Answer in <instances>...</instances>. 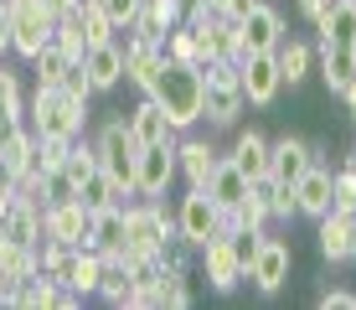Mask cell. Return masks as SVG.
Here are the masks:
<instances>
[{"instance_id":"obj_31","label":"cell","mask_w":356,"mask_h":310,"mask_svg":"<svg viewBox=\"0 0 356 310\" xmlns=\"http://www.w3.org/2000/svg\"><path fill=\"white\" fill-rule=\"evenodd\" d=\"M10 124H26V98H21V78L0 68V130Z\"/></svg>"},{"instance_id":"obj_32","label":"cell","mask_w":356,"mask_h":310,"mask_svg":"<svg viewBox=\"0 0 356 310\" xmlns=\"http://www.w3.org/2000/svg\"><path fill=\"white\" fill-rule=\"evenodd\" d=\"M72 16L83 21L88 47H93V42H114V21H108V10L98 6V0H78V6H72Z\"/></svg>"},{"instance_id":"obj_14","label":"cell","mask_w":356,"mask_h":310,"mask_svg":"<svg viewBox=\"0 0 356 310\" xmlns=\"http://www.w3.org/2000/svg\"><path fill=\"white\" fill-rule=\"evenodd\" d=\"M88 222H93V212L78 196L72 202H52V207H42V238H57L67 248H88Z\"/></svg>"},{"instance_id":"obj_16","label":"cell","mask_w":356,"mask_h":310,"mask_svg":"<svg viewBox=\"0 0 356 310\" xmlns=\"http://www.w3.org/2000/svg\"><path fill=\"white\" fill-rule=\"evenodd\" d=\"M83 72H88L93 93L119 88V83H124V47H119V36L114 42H93L88 52H83Z\"/></svg>"},{"instance_id":"obj_42","label":"cell","mask_w":356,"mask_h":310,"mask_svg":"<svg viewBox=\"0 0 356 310\" xmlns=\"http://www.w3.org/2000/svg\"><path fill=\"white\" fill-rule=\"evenodd\" d=\"M346 254H351V264H356V212H346Z\"/></svg>"},{"instance_id":"obj_1","label":"cell","mask_w":356,"mask_h":310,"mask_svg":"<svg viewBox=\"0 0 356 310\" xmlns=\"http://www.w3.org/2000/svg\"><path fill=\"white\" fill-rule=\"evenodd\" d=\"M165 238H176V212L161 207V196H134V202H124V243H119L108 258L140 264V258L161 254Z\"/></svg>"},{"instance_id":"obj_3","label":"cell","mask_w":356,"mask_h":310,"mask_svg":"<svg viewBox=\"0 0 356 310\" xmlns=\"http://www.w3.org/2000/svg\"><path fill=\"white\" fill-rule=\"evenodd\" d=\"M150 98L165 109V119L176 124V134L191 130V124L202 119V72L186 68V62H170L165 57V68H161V78H155Z\"/></svg>"},{"instance_id":"obj_13","label":"cell","mask_w":356,"mask_h":310,"mask_svg":"<svg viewBox=\"0 0 356 310\" xmlns=\"http://www.w3.org/2000/svg\"><path fill=\"white\" fill-rule=\"evenodd\" d=\"M315 160H321V145L300 140V134H279V140H268V176L284 181V186H294Z\"/></svg>"},{"instance_id":"obj_20","label":"cell","mask_w":356,"mask_h":310,"mask_svg":"<svg viewBox=\"0 0 356 310\" xmlns=\"http://www.w3.org/2000/svg\"><path fill=\"white\" fill-rule=\"evenodd\" d=\"M248 186H253V181H248V176H243V171H238V166H232V160H227V155H222V160H217V171H212V176H207V186H202V192H207V196H212V202H217V207H222V217H227V212H232V207H238V202H243V196H248Z\"/></svg>"},{"instance_id":"obj_41","label":"cell","mask_w":356,"mask_h":310,"mask_svg":"<svg viewBox=\"0 0 356 310\" xmlns=\"http://www.w3.org/2000/svg\"><path fill=\"white\" fill-rule=\"evenodd\" d=\"M325 6H330V0H300V16H305V21H321Z\"/></svg>"},{"instance_id":"obj_45","label":"cell","mask_w":356,"mask_h":310,"mask_svg":"<svg viewBox=\"0 0 356 310\" xmlns=\"http://www.w3.org/2000/svg\"><path fill=\"white\" fill-rule=\"evenodd\" d=\"M341 166H351V171H356V145H351V150H346V160H341Z\"/></svg>"},{"instance_id":"obj_43","label":"cell","mask_w":356,"mask_h":310,"mask_svg":"<svg viewBox=\"0 0 356 310\" xmlns=\"http://www.w3.org/2000/svg\"><path fill=\"white\" fill-rule=\"evenodd\" d=\"M42 6H47V10H52V16H67V10H72V6H78V0H42Z\"/></svg>"},{"instance_id":"obj_23","label":"cell","mask_w":356,"mask_h":310,"mask_svg":"<svg viewBox=\"0 0 356 310\" xmlns=\"http://www.w3.org/2000/svg\"><path fill=\"white\" fill-rule=\"evenodd\" d=\"M321 78L330 93H346L351 78H356V47H341V42H321Z\"/></svg>"},{"instance_id":"obj_40","label":"cell","mask_w":356,"mask_h":310,"mask_svg":"<svg viewBox=\"0 0 356 310\" xmlns=\"http://www.w3.org/2000/svg\"><path fill=\"white\" fill-rule=\"evenodd\" d=\"M10 52V16H6V0H0V57Z\"/></svg>"},{"instance_id":"obj_15","label":"cell","mask_w":356,"mask_h":310,"mask_svg":"<svg viewBox=\"0 0 356 310\" xmlns=\"http://www.w3.org/2000/svg\"><path fill=\"white\" fill-rule=\"evenodd\" d=\"M238 36H243V52H279V42H284L289 31H284V16L259 0V6L238 21Z\"/></svg>"},{"instance_id":"obj_12","label":"cell","mask_w":356,"mask_h":310,"mask_svg":"<svg viewBox=\"0 0 356 310\" xmlns=\"http://www.w3.org/2000/svg\"><path fill=\"white\" fill-rule=\"evenodd\" d=\"M196 254H202V274H207V284H212L217 295H232V290L243 284V258H238V248H232L227 233L207 238Z\"/></svg>"},{"instance_id":"obj_8","label":"cell","mask_w":356,"mask_h":310,"mask_svg":"<svg viewBox=\"0 0 356 310\" xmlns=\"http://www.w3.org/2000/svg\"><path fill=\"white\" fill-rule=\"evenodd\" d=\"M119 47H124V78L140 93H150L155 78H161V68H165V42L161 36H145V31H129Z\"/></svg>"},{"instance_id":"obj_37","label":"cell","mask_w":356,"mask_h":310,"mask_svg":"<svg viewBox=\"0 0 356 310\" xmlns=\"http://www.w3.org/2000/svg\"><path fill=\"white\" fill-rule=\"evenodd\" d=\"M78 196V181L67 176V171H47L42 176V207H52V202H72Z\"/></svg>"},{"instance_id":"obj_25","label":"cell","mask_w":356,"mask_h":310,"mask_svg":"<svg viewBox=\"0 0 356 310\" xmlns=\"http://www.w3.org/2000/svg\"><path fill=\"white\" fill-rule=\"evenodd\" d=\"M124 243V202L119 207H98L93 222H88V248H98V254H114V248Z\"/></svg>"},{"instance_id":"obj_7","label":"cell","mask_w":356,"mask_h":310,"mask_svg":"<svg viewBox=\"0 0 356 310\" xmlns=\"http://www.w3.org/2000/svg\"><path fill=\"white\" fill-rule=\"evenodd\" d=\"M217 233H222V207H217L202 186H186V196H181V207H176V238L202 248L207 238H217Z\"/></svg>"},{"instance_id":"obj_4","label":"cell","mask_w":356,"mask_h":310,"mask_svg":"<svg viewBox=\"0 0 356 310\" xmlns=\"http://www.w3.org/2000/svg\"><path fill=\"white\" fill-rule=\"evenodd\" d=\"M243 109H248V98H243V72H238V62H232V57L207 62V72H202V119L232 130V124L243 119Z\"/></svg>"},{"instance_id":"obj_28","label":"cell","mask_w":356,"mask_h":310,"mask_svg":"<svg viewBox=\"0 0 356 310\" xmlns=\"http://www.w3.org/2000/svg\"><path fill=\"white\" fill-rule=\"evenodd\" d=\"M315 243H321L325 264H351V254H346V212L315 217Z\"/></svg>"},{"instance_id":"obj_22","label":"cell","mask_w":356,"mask_h":310,"mask_svg":"<svg viewBox=\"0 0 356 310\" xmlns=\"http://www.w3.org/2000/svg\"><path fill=\"white\" fill-rule=\"evenodd\" d=\"M227 160H232V166H238L248 181H264V176H268V140H264L259 130H238V140H232Z\"/></svg>"},{"instance_id":"obj_29","label":"cell","mask_w":356,"mask_h":310,"mask_svg":"<svg viewBox=\"0 0 356 310\" xmlns=\"http://www.w3.org/2000/svg\"><path fill=\"white\" fill-rule=\"evenodd\" d=\"M165 57L170 62H186V68H196V72H207V62H212V57L202 52V42H196V31L186 26V21L165 31Z\"/></svg>"},{"instance_id":"obj_35","label":"cell","mask_w":356,"mask_h":310,"mask_svg":"<svg viewBox=\"0 0 356 310\" xmlns=\"http://www.w3.org/2000/svg\"><path fill=\"white\" fill-rule=\"evenodd\" d=\"M330 212H356V171L351 166L330 171Z\"/></svg>"},{"instance_id":"obj_39","label":"cell","mask_w":356,"mask_h":310,"mask_svg":"<svg viewBox=\"0 0 356 310\" xmlns=\"http://www.w3.org/2000/svg\"><path fill=\"white\" fill-rule=\"evenodd\" d=\"M321 310H356V290H346V284H336V290H325L321 300H315Z\"/></svg>"},{"instance_id":"obj_38","label":"cell","mask_w":356,"mask_h":310,"mask_svg":"<svg viewBox=\"0 0 356 310\" xmlns=\"http://www.w3.org/2000/svg\"><path fill=\"white\" fill-rule=\"evenodd\" d=\"M98 6L108 10V21H114V31H129L134 21H140V6H145V0H98Z\"/></svg>"},{"instance_id":"obj_9","label":"cell","mask_w":356,"mask_h":310,"mask_svg":"<svg viewBox=\"0 0 356 310\" xmlns=\"http://www.w3.org/2000/svg\"><path fill=\"white\" fill-rule=\"evenodd\" d=\"M238 72H243V98H248V109H268L279 93H284V78H279L274 52H243Z\"/></svg>"},{"instance_id":"obj_34","label":"cell","mask_w":356,"mask_h":310,"mask_svg":"<svg viewBox=\"0 0 356 310\" xmlns=\"http://www.w3.org/2000/svg\"><path fill=\"white\" fill-rule=\"evenodd\" d=\"M52 42L63 47V52H67L72 62H83V52H88V36H83V21L72 16V10H67V16H57V31H52Z\"/></svg>"},{"instance_id":"obj_6","label":"cell","mask_w":356,"mask_h":310,"mask_svg":"<svg viewBox=\"0 0 356 310\" xmlns=\"http://www.w3.org/2000/svg\"><path fill=\"white\" fill-rule=\"evenodd\" d=\"M6 16H10V52L16 57H36L57 31V16L42 6V0H6Z\"/></svg>"},{"instance_id":"obj_26","label":"cell","mask_w":356,"mask_h":310,"mask_svg":"<svg viewBox=\"0 0 356 310\" xmlns=\"http://www.w3.org/2000/svg\"><path fill=\"white\" fill-rule=\"evenodd\" d=\"M274 62H279V78H284V88H294V83L310 78L315 52H310V42H300V36H284V42H279V52H274Z\"/></svg>"},{"instance_id":"obj_2","label":"cell","mask_w":356,"mask_h":310,"mask_svg":"<svg viewBox=\"0 0 356 310\" xmlns=\"http://www.w3.org/2000/svg\"><path fill=\"white\" fill-rule=\"evenodd\" d=\"M26 124L36 134H57V140H78L83 124H88V98L72 88H36L26 104Z\"/></svg>"},{"instance_id":"obj_21","label":"cell","mask_w":356,"mask_h":310,"mask_svg":"<svg viewBox=\"0 0 356 310\" xmlns=\"http://www.w3.org/2000/svg\"><path fill=\"white\" fill-rule=\"evenodd\" d=\"M294 202H300V217H325L330 212V166L315 160V166L294 181Z\"/></svg>"},{"instance_id":"obj_10","label":"cell","mask_w":356,"mask_h":310,"mask_svg":"<svg viewBox=\"0 0 356 310\" xmlns=\"http://www.w3.org/2000/svg\"><path fill=\"white\" fill-rule=\"evenodd\" d=\"M289 264H294L289 243H284V238H274V233H264L259 254H253V264H248L253 290H259V295H279V290L289 284Z\"/></svg>"},{"instance_id":"obj_36","label":"cell","mask_w":356,"mask_h":310,"mask_svg":"<svg viewBox=\"0 0 356 310\" xmlns=\"http://www.w3.org/2000/svg\"><path fill=\"white\" fill-rule=\"evenodd\" d=\"M57 171H67L72 181H83L88 171H98V150H93V145H78V140H72V145H67V155H63V166H57Z\"/></svg>"},{"instance_id":"obj_5","label":"cell","mask_w":356,"mask_h":310,"mask_svg":"<svg viewBox=\"0 0 356 310\" xmlns=\"http://www.w3.org/2000/svg\"><path fill=\"white\" fill-rule=\"evenodd\" d=\"M93 150H98V166L119 181V192L134 196V160H140V140L129 134V119H104L93 134Z\"/></svg>"},{"instance_id":"obj_33","label":"cell","mask_w":356,"mask_h":310,"mask_svg":"<svg viewBox=\"0 0 356 310\" xmlns=\"http://www.w3.org/2000/svg\"><path fill=\"white\" fill-rule=\"evenodd\" d=\"M259 192H264V202H268V217H279V222L300 217V202H294V186L274 181V176H264V181H259Z\"/></svg>"},{"instance_id":"obj_24","label":"cell","mask_w":356,"mask_h":310,"mask_svg":"<svg viewBox=\"0 0 356 310\" xmlns=\"http://www.w3.org/2000/svg\"><path fill=\"white\" fill-rule=\"evenodd\" d=\"M321 42H341V47H356V0H330L315 21Z\"/></svg>"},{"instance_id":"obj_19","label":"cell","mask_w":356,"mask_h":310,"mask_svg":"<svg viewBox=\"0 0 356 310\" xmlns=\"http://www.w3.org/2000/svg\"><path fill=\"white\" fill-rule=\"evenodd\" d=\"M98 279H104V254H98V248H72L67 269H63V284L88 300V295H98Z\"/></svg>"},{"instance_id":"obj_44","label":"cell","mask_w":356,"mask_h":310,"mask_svg":"<svg viewBox=\"0 0 356 310\" xmlns=\"http://www.w3.org/2000/svg\"><path fill=\"white\" fill-rule=\"evenodd\" d=\"M341 98H346V109H351V119H356V78H351V88L341 93Z\"/></svg>"},{"instance_id":"obj_17","label":"cell","mask_w":356,"mask_h":310,"mask_svg":"<svg viewBox=\"0 0 356 310\" xmlns=\"http://www.w3.org/2000/svg\"><path fill=\"white\" fill-rule=\"evenodd\" d=\"M217 160H222V150L212 140H176V176H186V186H207Z\"/></svg>"},{"instance_id":"obj_18","label":"cell","mask_w":356,"mask_h":310,"mask_svg":"<svg viewBox=\"0 0 356 310\" xmlns=\"http://www.w3.org/2000/svg\"><path fill=\"white\" fill-rule=\"evenodd\" d=\"M129 134H134L140 145H165V140H176V124H170L165 109L145 93L140 104H134V114H129Z\"/></svg>"},{"instance_id":"obj_27","label":"cell","mask_w":356,"mask_h":310,"mask_svg":"<svg viewBox=\"0 0 356 310\" xmlns=\"http://www.w3.org/2000/svg\"><path fill=\"white\" fill-rule=\"evenodd\" d=\"M78 202L88 207V212H98V207H119V202H129V196L119 192V181L108 176L104 166H98V171H88V176L78 181Z\"/></svg>"},{"instance_id":"obj_30","label":"cell","mask_w":356,"mask_h":310,"mask_svg":"<svg viewBox=\"0 0 356 310\" xmlns=\"http://www.w3.org/2000/svg\"><path fill=\"white\" fill-rule=\"evenodd\" d=\"M67 68H72V57L63 52L57 42H47L42 52L31 57V72H36V88H57V83L67 78Z\"/></svg>"},{"instance_id":"obj_11","label":"cell","mask_w":356,"mask_h":310,"mask_svg":"<svg viewBox=\"0 0 356 310\" xmlns=\"http://www.w3.org/2000/svg\"><path fill=\"white\" fill-rule=\"evenodd\" d=\"M170 181H176V140L140 145V160H134V196H165Z\"/></svg>"}]
</instances>
